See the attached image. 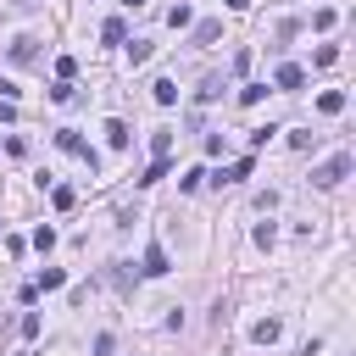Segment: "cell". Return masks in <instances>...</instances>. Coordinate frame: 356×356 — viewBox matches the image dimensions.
<instances>
[{
	"label": "cell",
	"mask_w": 356,
	"mask_h": 356,
	"mask_svg": "<svg viewBox=\"0 0 356 356\" xmlns=\"http://www.w3.org/2000/svg\"><path fill=\"white\" fill-rule=\"evenodd\" d=\"M261 95H267V83H245V89H239V106H256Z\"/></svg>",
	"instance_id": "obj_17"
},
{
	"label": "cell",
	"mask_w": 356,
	"mask_h": 356,
	"mask_svg": "<svg viewBox=\"0 0 356 356\" xmlns=\"http://www.w3.org/2000/svg\"><path fill=\"white\" fill-rule=\"evenodd\" d=\"M139 273H145V278H161V273H167V250H161V245H145V267H139Z\"/></svg>",
	"instance_id": "obj_5"
},
{
	"label": "cell",
	"mask_w": 356,
	"mask_h": 356,
	"mask_svg": "<svg viewBox=\"0 0 356 356\" xmlns=\"http://www.w3.org/2000/svg\"><path fill=\"white\" fill-rule=\"evenodd\" d=\"M0 100L11 106V100H17V83H6V78H0Z\"/></svg>",
	"instance_id": "obj_21"
},
{
	"label": "cell",
	"mask_w": 356,
	"mask_h": 356,
	"mask_svg": "<svg viewBox=\"0 0 356 356\" xmlns=\"http://www.w3.org/2000/svg\"><path fill=\"white\" fill-rule=\"evenodd\" d=\"M273 239H278V228H273V222H256V245H261V250H267V245H273Z\"/></svg>",
	"instance_id": "obj_20"
},
{
	"label": "cell",
	"mask_w": 356,
	"mask_h": 356,
	"mask_svg": "<svg viewBox=\"0 0 356 356\" xmlns=\"http://www.w3.org/2000/svg\"><path fill=\"white\" fill-rule=\"evenodd\" d=\"M317 111H323V117H339V111H345V95H339V89L317 95Z\"/></svg>",
	"instance_id": "obj_8"
},
{
	"label": "cell",
	"mask_w": 356,
	"mask_h": 356,
	"mask_svg": "<svg viewBox=\"0 0 356 356\" xmlns=\"http://www.w3.org/2000/svg\"><path fill=\"white\" fill-rule=\"evenodd\" d=\"M72 72H78V61H72V56H56V78H61V83H72Z\"/></svg>",
	"instance_id": "obj_15"
},
{
	"label": "cell",
	"mask_w": 356,
	"mask_h": 356,
	"mask_svg": "<svg viewBox=\"0 0 356 356\" xmlns=\"http://www.w3.org/2000/svg\"><path fill=\"white\" fill-rule=\"evenodd\" d=\"M312 61H317V67H334V61H339V50H334V44H317V56H312Z\"/></svg>",
	"instance_id": "obj_18"
},
{
	"label": "cell",
	"mask_w": 356,
	"mask_h": 356,
	"mask_svg": "<svg viewBox=\"0 0 356 356\" xmlns=\"http://www.w3.org/2000/svg\"><path fill=\"white\" fill-rule=\"evenodd\" d=\"M273 83H278V89H300V83H306V67H300V61H284V67L273 72Z\"/></svg>",
	"instance_id": "obj_3"
},
{
	"label": "cell",
	"mask_w": 356,
	"mask_h": 356,
	"mask_svg": "<svg viewBox=\"0 0 356 356\" xmlns=\"http://www.w3.org/2000/svg\"><path fill=\"white\" fill-rule=\"evenodd\" d=\"M217 33H222V22H211V17H206V22H195V44H211Z\"/></svg>",
	"instance_id": "obj_12"
},
{
	"label": "cell",
	"mask_w": 356,
	"mask_h": 356,
	"mask_svg": "<svg viewBox=\"0 0 356 356\" xmlns=\"http://www.w3.org/2000/svg\"><path fill=\"white\" fill-rule=\"evenodd\" d=\"M150 156H156V161H167V156H172V134H167V128H156V134H150Z\"/></svg>",
	"instance_id": "obj_9"
},
{
	"label": "cell",
	"mask_w": 356,
	"mask_h": 356,
	"mask_svg": "<svg viewBox=\"0 0 356 356\" xmlns=\"http://www.w3.org/2000/svg\"><path fill=\"white\" fill-rule=\"evenodd\" d=\"M278 334H284V323H278V317H261V323H250V339H256V345H278Z\"/></svg>",
	"instance_id": "obj_4"
},
{
	"label": "cell",
	"mask_w": 356,
	"mask_h": 356,
	"mask_svg": "<svg viewBox=\"0 0 356 356\" xmlns=\"http://www.w3.org/2000/svg\"><path fill=\"white\" fill-rule=\"evenodd\" d=\"M222 6H228V11H245V6H250V0H222Z\"/></svg>",
	"instance_id": "obj_22"
},
{
	"label": "cell",
	"mask_w": 356,
	"mask_h": 356,
	"mask_svg": "<svg viewBox=\"0 0 356 356\" xmlns=\"http://www.w3.org/2000/svg\"><path fill=\"white\" fill-rule=\"evenodd\" d=\"M50 200H56V211H67V206H72V189H67V184H56V189H50Z\"/></svg>",
	"instance_id": "obj_19"
},
{
	"label": "cell",
	"mask_w": 356,
	"mask_h": 356,
	"mask_svg": "<svg viewBox=\"0 0 356 356\" xmlns=\"http://www.w3.org/2000/svg\"><path fill=\"white\" fill-rule=\"evenodd\" d=\"M350 167H356V161H350V150H339V156H328V161H323V167L312 172V184H323V189H334L339 178H350Z\"/></svg>",
	"instance_id": "obj_1"
},
{
	"label": "cell",
	"mask_w": 356,
	"mask_h": 356,
	"mask_svg": "<svg viewBox=\"0 0 356 356\" xmlns=\"http://www.w3.org/2000/svg\"><path fill=\"white\" fill-rule=\"evenodd\" d=\"M217 95H222V78H206V83L195 89V100H217Z\"/></svg>",
	"instance_id": "obj_16"
},
{
	"label": "cell",
	"mask_w": 356,
	"mask_h": 356,
	"mask_svg": "<svg viewBox=\"0 0 356 356\" xmlns=\"http://www.w3.org/2000/svg\"><path fill=\"white\" fill-rule=\"evenodd\" d=\"M61 284H67V273H61V267H50V273H39V278H33V289H61Z\"/></svg>",
	"instance_id": "obj_13"
},
{
	"label": "cell",
	"mask_w": 356,
	"mask_h": 356,
	"mask_svg": "<svg viewBox=\"0 0 356 356\" xmlns=\"http://www.w3.org/2000/svg\"><path fill=\"white\" fill-rule=\"evenodd\" d=\"M150 95H156V106H172V100H178V83H172V78H156Z\"/></svg>",
	"instance_id": "obj_7"
},
{
	"label": "cell",
	"mask_w": 356,
	"mask_h": 356,
	"mask_svg": "<svg viewBox=\"0 0 356 356\" xmlns=\"http://www.w3.org/2000/svg\"><path fill=\"white\" fill-rule=\"evenodd\" d=\"M128 139H134V134H128V122H122V117H111V122H106V145H111V150H128Z\"/></svg>",
	"instance_id": "obj_6"
},
{
	"label": "cell",
	"mask_w": 356,
	"mask_h": 356,
	"mask_svg": "<svg viewBox=\"0 0 356 356\" xmlns=\"http://www.w3.org/2000/svg\"><path fill=\"white\" fill-rule=\"evenodd\" d=\"M100 39H111V44H122V39H128V22H122V17H111V22L100 28Z\"/></svg>",
	"instance_id": "obj_11"
},
{
	"label": "cell",
	"mask_w": 356,
	"mask_h": 356,
	"mask_svg": "<svg viewBox=\"0 0 356 356\" xmlns=\"http://www.w3.org/2000/svg\"><path fill=\"white\" fill-rule=\"evenodd\" d=\"M245 178H250V156H239V161H234V167H228L217 184H245Z\"/></svg>",
	"instance_id": "obj_10"
},
{
	"label": "cell",
	"mask_w": 356,
	"mask_h": 356,
	"mask_svg": "<svg viewBox=\"0 0 356 356\" xmlns=\"http://www.w3.org/2000/svg\"><path fill=\"white\" fill-rule=\"evenodd\" d=\"M56 145H61V150H72V156H83V161H89V172L100 167V156H95V150H89V145H83L72 128H61V134H56Z\"/></svg>",
	"instance_id": "obj_2"
},
{
	"label": "cell",
	"mask_w": 356,
	"mask_h": 356,
	"mask_svg": "<svg viewBox=\"0 0 356 356\" xmlns=\"http://www.w3.org/2000/svg\"><path fill=\"white\" fill-rule=\"evenodd\" d=\"M128 61H134V67L150 61V39H134V44H128Z\"/></svg>",
	"instance_id": "obj_14"
}]
</instances>
